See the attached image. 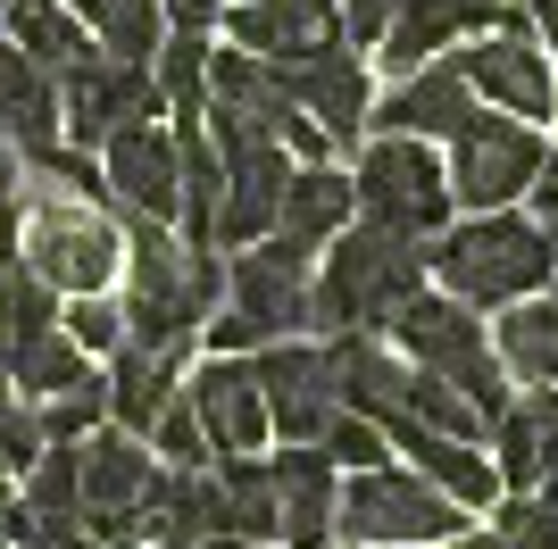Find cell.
Returning <instances> with one entry per match:
<instances>
[{"label":"cell","instance_id":"cell-1","mask_svg":"<svg viewBox=\"0 0 558 549\" xmlns=\"http://www.w3.org/2000/svg\"><path fill=\"white\" fill-rule=\"evenodd\" d=\"M217 300H226V267L209 242H175L159 217H125V342L192 350Z\"/></svg>","mask_w":558,"mask_h":549},{"label":"cell","instance_id":"cell-2","mask_svg":"<svg viewBox=\"0 0 558 549\" xmlns=\"http://www.w3.org/2000/svg\"><path fill=\"white\" fill-rule=\"evenodd\" d=\"M425 283H434V267H425V251L409 233L350 217L326 242V267H317V325L326 333H392V317Z\"/></svg>","mask_w":558,"mask_h":549},{"label":"cell","instance_id":"cell-3","mask_svg":"<svg viewBox=\"0 0 558 549\" xmlns=\"http://www.w3.org/2000/svg\"><path fill=\"white\" fill-rule=\"evenodd\" d=\"M434 283L466 308H517V300L550 292V242H542V217H517V208H475L466 225H442L434 251H425Z\"/></svg>","mask_w":558,"mask_h":549},{"label":"cell","instance_id":"cell-4","mask_svg":"<svg viewBox=\"0 0 558 549\" xmlns=\"http://www.w3.org/2000/svg\"><path fill=\"white\" fill-rule=\"evenodd\" d=\"M17 258L43 274L50 292H109L117 267H125V217L100 208V192H75V183H34L17 217Z\"/></svg>","mask_w":558,"mask_h":549},{"label":"cell","instance_id":"cell-5","mask_svg":"<svg viewBox=\"0 0 558 549\" xmlns=\"http://www.w3.org/2000/svg\"><path fill=\"white\" fill-rule=\"evenodd\" d=\"M308 325H317V274H308L301 251H283L276 233H267V242H251L226 267V300H217V317H209V350L251 358V350L292 342Z\"/></svg>","mask_w":558,"mask_h":549},{"label":"cell","instance_id":"cell-6","mask_svg":"<svg viewBox=\"0 0 558 549\" xmlns=\"http://www.w3.org/2000/svg\"><path fill=\"white\" fill-rule=\"evenodd\" d=\"M392 342H400V358H409V366L450 375L484 416H500L517 400V391H509V358H500V342H492V325L475 317L466 300H450V292H417L392 317Z\"/></svg>","mask_w":558,"mask_h":549},{"label":"cell","instance_id":"cell-7","mask_svg":"<svg viewBox=\"0 0 558 549\" xmlns=\"http://www.w3.org/2000/svg\"><path fill=\"white\" fill-rule=\"evenodd\" d=\"M333 533L342 541H375V549H434V541L466 533V508L450 500L442 483H425L417 466H359L342 483Z\"/></svg>","mask_w":558,"mask_h":549},{"label":"cell","instance_id":"cell-8","mask_svg":"<svg viewBox=\"0 0 558 549\" xmlns=\"http://www.w3.org/2000/svg\"><path fill=\"white\" fill-rule=\"evenodd\" d=\"M350 183H359V217L384 233H409V242H434L450 225V208H459L450 200V167L417 134H367Z\"/></svg>","mask_w":558,"mask_h":549},{"label":"cell","instance_id":"cell-9","mask_svg":"<svg viewBox=\"0 0 558 549\" xmlns=\"http://www.w3.org/2000/svg\"><path fill=\"white\" fill-rule=\"evenodd\" d=\"M542 159H550V142H542L534 117H509V109H484L466 117L459 134H450V200L459 208H517L534 192Z\"/></svg>","mask_w":558,"mask_h":549},{"label":"cell","instance_id":"cell-10","mask_svg":"<svg viewBox=\"0 0 558 549\" xmlns=\"http://www.w3.org/2000/svg\"><path fill=\"white\" fill-rule=\"evenodd\" d=\"M466 84H475V100L484 109H509V117H558V68H550V42L534 34V17L525 9H509V17L492 25V34H475V42L459 50Z\"/></svg>","mask_w":558,"mask_h":549},{"label":"cell","instance_id":"cell-11","mask_svg":"<svg viewBox=\"0 0 558 549\" xmlns=\"http://www.w3.org/2000/svg\"><path fill=\"white\" fill-rule=\"evenodd\" d=\"M59 117H68V142L75 150H93L117 134V125H134V117H167V91L159 75L142 68V59H117V50H93V59H75L59 75Z\"/></svg>","mask_w":558,"mask_h":549},{"label":"cell","instance_id":"cell-12","mask_svg":"<svg viewBox=\"0 0 558 549\" xmlns=\"http://www.w3.org/2000/svg\"><path fill=\"white\" fill-rule=\"evenodd\" d=\"M251 375L258 391H267V425H276L283 441H326V425L342 416V391H333V358L326 342H267L251 350Z\"/></svg>","mask_w":558,"mask_h":549},{"label":"cell","instance_id":"cell-13","mask_svg":"<svg viewBox=\"0 0 558 549\" xmlns=\"http://www.w3.org/2000/svg\"><path fill=\"white\" fill-rule=\"evenodd\" d=\"M100 183L125 217H159V225H184V167H175V134L159 117H134L100 142Z\"/></svg>","mask_w":558,"mask_h":549},{"label":"cell","instance_id":"cell-14","mask_svg":"<svg viewBox=\"0 0 558 549\" xmlns=\"http://www.w3.org/2000/svg\"><path fill=\"white\" fill-rule=\"evenodd\" d=\"M226 42L233 50H258V59H276V68H301L317 50L350 42L342 34V0H226Z\"/></svg>","mask_w":558,"mask_h":549},{"label":"cell","instance_id":"cell-15","mask_svg":"<svg viewBox=\"0 0 558 549\" xmlns=\"http://www.w3.org/2000/svg\"><path fill=\"white\" fill-rule=\"evenodd\" d=\"M184 400L201 408V425H209V450L217 457H258L267 450V391H258L251 358H233V350H209V358L192 366Z\"/></svg>","mask_w":558,"mask_h":549},{"label":"cell","instance_id":"cell-16","mask_svg":"<svg viewBox=\"0 0 558 549\" xmlns=\"http://www.w3.org/2000/svg\"><path fill=\"white\" fill-rule=\"evenodd\" d=\"M475 117V84H466L459 50H442V59H425V68H409L384 100H375V134H417V142H450Z\"/></svg>","mask_w":558,"mask_h":549},{"label":"cell","instance_id":"cell-17","mask_svg":"<svg viewBox=\"0 0 558 549\" xmlns=\"http://www.w3.org/2000/svg\"><path fill=\"white\" fill-rule=\"evenodd\" d=\"M500 17H509L500 0H400L392 25H384V42H375V59L392 75H409V68H425V59H442V50L492 34Z\"/></svg>","mask_w":558,"mask_h":549},{"label":"cell","instance_id":"cell-18","mask_svg":"<svg viewBox=\"0 0 558 549\" xmlns=\"http://www.w3.org/2000/svg\"><path fill=\"white\" fill-rule=\"evenodd\" d=\"M283 84H292V100L333 134V150H359V142H367L375 100H367V59H359V42H333V50H317V59H301V68H283Z\"/></svg>","mask_w":558,"mask_h":549},{"label":"cell","instance_id":"cell-19","mask_svg":"<svg viewBox=\"0 0 558 549\" xmlns=\"http://www.w3.org/2000/svg\"><path fill=\"white\" fill-rule=\"evenodd\" d=\"M0 142H9L17 159H43V150H59V142H68V117H59V75H50L34 50H17L9 34H0Z\"/></svg>","mask_w":558,"mask_h":549},{"label":"cell","instance_id":"cell-20","mask_svg":"<svg viewBox=\"0 0 558 549\" xmlns=\"http://www.w3.org/2000/svg\"><path fill=\"white\" fill-rule=\"evenodd\" d=\"M384 441H392V450H409V466H417L425 483H442L459 508H492V500H500V466L484 457V441L434 434V425H417L409 408L384 416Z\"/></svg>","mask_w":558,"mask_h":549},{"label":"cell","instance_id":"cell-21","mask_svg":"<svg viewBox=\"0 0 558 549\" xmlns=\"http://www.w3.org/2000/svg\"><path fill=\"white\" fill-rule=\"evenodd\" d=\"M276 508H283V549H333L342 483H333L326 441H292V450L276 457Z\"/></svg>","mask_w":558,"mask_h":549},{"label":"cell","instance_id":"cell-22","mask_svg":"<svg viewBox=\"0 0 558 549\" xmlns=\"http://www.w3.org/2000/svg\"><path fill=\"white\" fill-rule=\"evenodd\" d=\"M350 217H359V183H350L333 159L292 167V183H283V208H276V242H283V251H301V258H317L333 233L350 225Z\"/></svg>","mask_w":558,"mask_h":549},{"label":"cell","instance_id":"cell-23","mask_svg":"<svg viewBox=\"0 0 558 549\" xmlns=\"http://www.w3.org/2000/svg\"><path fill=\"white\" fill-rule=\"evenodd\" d=\"M492 450H500V483L534 491L558 466V383H525V400L492 416Z\"/></svg>","mask_w":558,"mask_h":549},{"label":"cell","instance_id":"cell-24","mask_svg":"<svg viewBox=\"0 0 558 549\" xmlns=\"http://www.w3.org/2000/svg\"><path fill=\"white\" fill-rule=\"evenodd\" d=\"M175 391H184V350H150V342L109 350V408H117L125 434H150Z\"/></svg>","mask_w":558,"mask_h":549},{"label":"cell","instance_id":"cell-25","mask_svg":"<svg viewBox=\"0 0 558 549\" xmlns=\"http://www.w3.org/2000/svg\"><path fill=\"white\" fill-rule=\"evenodd\" d=\"M333 358V391H342V408L359 416H400V391H409V358H392V350L375 342V333H333L326 342Z\"/></svg>","mask_w":558,"mask_h":549},{"label":"cell","instance_id":"cell-26","mask_svg":"<svg viewBox=\"0 0 558 549\" xmlns=\"http://www.w3.org/2000/svg\"><path fill=\"white\" fill-rule=\"evenodd\" d=\"M9 383H17L25 400H59V391H84V383H100V375H93V350L75 342L68 325H43V333H25V342L9 350Z\"/></svg>","mask_w":558,"mask_h":549},{"label":"cell","instance_id":"cell-27","mask_svg":"<svg viewBox=\"0 0 558 549\" xmlns=\"http://www.w3.org/2000/svg\"><path fill=\"white\" fill-rule=\"evenodd\" d=\"M0 25H9V42L34 50L50 75H68L75 59H93V50H100L93 25L75 17V0H9V17H0Z\"/></svg>","mask_w":558,"mask_h":549},{"label":"cell","instance_id":"cell-28","mask_svg":"<svg viewBox=\"0 0 558 549\" xmlns=\"http://www.w3.org/2000/svg\"><path fill=\"white\" fill-rule=\"evenodd\" d=\"M217 491H226V533L233 541H283V508H276V466L267 457H217Z\"/></svg>","mask_w":558,"mask_h":549},{"label":"cell","instance_id":"cell-29","mask_svg":"<svg viewBox=\"0 0 558 549\" xmlns=\"http://www.w3.org/2000/svg\"><path fill=\"white\" fill-rule=\"evenodd\" d=\"M492 342H500L517 383H558V300H517Z\"/></svg>","mask_w":558,"mask_h":549},{"label":"cell","instance_id":"cell-30","mask_svg":"<svg viewBox=\"0 0 558 549\" xmlns=\"http://www.w3.org/2000/svg\"><path fill=\"white\" fill-rule=\"evenodd\" d=\"M400 408L417 416V425H434V434H459V441H492V416L466 400L450 375H425V366H409V391H400Z\"/></svg>","mask_w":558,"mask_h":549},{"label":"cell","instance_id":"cell-31","mask_svg":"<svg viewBox=\"0 0 558 549\" xmlns=\"http://www.w3.org/2000/svg\"><path fill=\"white\" fill-rule=\"evenodd\" d=\"M150 75L167 91V117H201L209 109V34H167Z\"/></svg>","mask_w":558,"mask_h":549},{"label":"cell","instance_id":"cell-32","mask_svg":"<svg viewBox=\"0 0 558 549\" xmlns=\"http://www.w3.org/2000/svg\"><path fill=\"white\" fill-rule=\"evenodd\" d=\"M34 516H84V466H75V441H50L34 466H25V500Z\"/></svg>","mask_w":558,"mask_h":549},{"label":"cell","instance_id":"cell-33","mask_svg":"<svg viewBox=\"0 0 558 549\" xmlns=\"http://www.w3.org/2000/svg\"><path fill=\"white\" fill-rule=\"evenodd\" d=\"M142 441L159 450V466H209V457H217V450H209V425H201V408H192L184 391L159 408V425H150Z\"/></svg>","mask_w":558,"mask_h":549},{"label":"cell","instance_id":"cell-34","mask_svg":"<svg viewBox=\"0 0 558 549\" xmlns=\"http://www.w3.org/2000/svg\"><path fill=\"white\" fill-rule=\"evenodd\" d=\"M59 325H68V333L93 350V358H109V350L125 342V300H109V292H75Z\"/></svg>","mask_w":558,"mask_h":549},{"label":"cell","instance_id":"cell-35","mask_svg":"<svg viewBox=\"0 0 558 549\" xmlns=\"http://www.w3.org/2000/svg\"><path fill=\"white\" fill-rule=\"evenodd\" d=\"M492 533H500L509 549H558V500H550V491H517Z\"/></svg>","mask_w":558,"mask_h":549},{"label":"cell","instance_id":"cell-36","mask_svg":"<svg viewBox=\"0 0 558 549\" xmlns=\"http://www.w3.org/2000/svg\"><path fill=\"white\" fill-rule=\"evenodd\" d=\"M384 450H392V441H384V425H375V416H359V408H342L326 425V457L333 466H350V475H359V466H384Z\"/></svg>","mask_w":558,"mask_h":549},{"label":"cell","instance_id":"cell-37","mask_svg":"<svg viewBox=\"0 0 558 549\" xmlns=\"http://www.w3.org/2000/svg\"><path fill=\"white\" fill-rule=\"evenodd\" d=\"M17 217H25V183H17V150L0 142V258H17Z\"/></svg>","mask_w":558,"mask_h":549},{"label":"cell","instance_id":"cell-38","mask_svg":"<svg viewBox=\"0 0 558 549\" xmlns=\"http://www.w3.org/2000/svg\"><path fill=\"white\" fill-rule=\"evenodd\" d=\"M392 9H400V0H342V34L359 50H375V42H384V25H392Z\"/></svg>","mask_w":558,"mask_h":549},{"label":"cell","instance_id":"cell-39","mask_svg":"<svg viewBox=\"0 0 558 549\" xmlns=\"http://www.w3.org/2000/svg\"><path fill=\"white\" fill-rule=\"evenodd\" d=\"M167 9V25H175V34H209L217 17H226V0H159Z\"/></svg>","mask_w":558,"mask_h":549},{"label":"cell","instance_id":"cell-40","mask_svg":"<svg viewBox=\"0 0 558 549\" xmlns=\"http://www.w3.org/2000/svg\"><path fill=\"white\" fill-rule=\"evenodd\" d=\"M525 200H534L542 217H550V208H558V150H550V159H542V175H534V192H525Z\"/></svg>","mask_w":558,"mask_h":549},{"label":"cell","instance_id":"cell-41","mask_svg":"<svg viewBox=\"0 0 558 549\" xmlns=\"http://www.w3.org/2000/svg\"><path fill=\"white\" fill-rule=\"evenodd\" d=\"M534 34H542V42L558 50V0H534Z\"/></svg>","mask_w":558,"mask_h":549},{"label":"cell","instance_id":"cell-42","mask_svg":"<svg viewBox=\"0 0 558 549\" xmlns=\"http://www.w3.org/2000/svg\"><path fill=\"white\" fill-rule=\"evenodd\" d=\"M17 541V500H9V483H0V549Z\"/></svg>","mask_w":558,"mask_h":549},{"label":"cell","instance_id":"cell-43","mask_svg":"<svg viewBox=\"0 0 558 549\" xmlns=\"http://www.w3.org/2000/svg\"><path fill=\"white\" fill-rule=\"evenodd\" d=\"M542 242H550V292H558V208L542 217Z\"/></svg>","mask_w":558,"mask_h":549},{"label":"cell","instance_id":"cell-44","mask_svg":"<svg viewBox=\"0 0 558 549\" xmlns=\"http://www.w3.org/2000/svg\"><path fill=\"white\" fill-rule=\"evenodd\" d=\"M450 549H509V541H500V533H459Z\"/></svg>","mask_w":558,"mask_h":549},{"label":"cell","instance_id":"cell-45","mask_svg":"<svg viewBox=\"0 0 558 549\" xmlns=\"http://www.w3.org/2000/svg\"><path fill=\"white\" fill-rule=\"evenodd\" d=\"M201 549H258V541H233V533H209Z\"/></svg>","mask_w":558,"mask_h":549},{"label":"cell","instance_id":"cell-46","mask_svg":"<svg viewBox=\"0 0 558 549\" xmlns=\"http://www.w3.org/2000/svg\"><path fill=\"white\" fill-rule=\"evenodd\" d=\"M534 491H550V500H558V466H550V475H542V483H534Z\"/></svg>","mask_w":558,"mask_h":549},{"label":"cell","instance_id":"cell-47","mask_svg":"<svg viewBox=\"0 0 558 549\" xmlns=\"http://www.w3.org/2000/svg\"><path fill=\"white\" fill-rule=\"evenodd\" d=\"M350 549H375V541H350Z\"/></svg>","mask_w":558,"mask_h":549}]
</instances>
